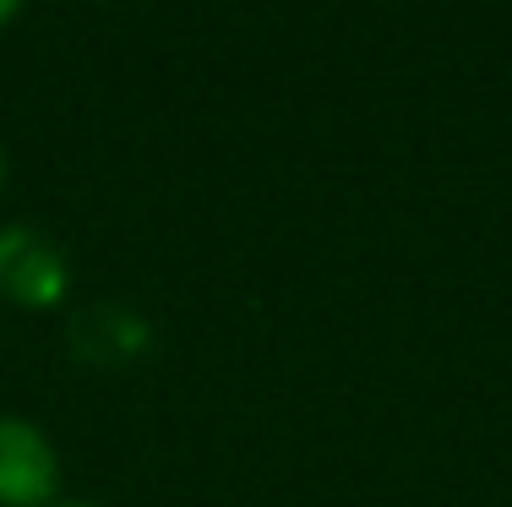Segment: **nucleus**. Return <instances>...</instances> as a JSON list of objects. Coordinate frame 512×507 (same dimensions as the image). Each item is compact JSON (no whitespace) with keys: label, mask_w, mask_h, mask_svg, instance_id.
Here are the masks:
<instances>
[{"label":"nucleus","mask_w":512,"mask_h":507,"mask_svg":"<svg viewBox=\"0 0 512 507\" xmlns=\"http://www.w3.org/2000/svg\"><path fill=\"white\" fill-rule=\"evenodd\" d=\"M55 507H93V502H55Z\"/></svg>","instance_id":"20e7f679"},{"label":"nucleus","mask_w":512,"mask_h":507,"mask_svg":"<svg viewBox=\"0 0 512 507\" xmlns=\"http://www.w3.org/2000/svg\"><path fill=\"white\" fill-rule=\"evenodd\" d=\"M17 6H22V0H0V28H6L11 17H17Z\"/></svg>","instance_id":"7ed1b4c3"},{"label":"nucleus","mask_w":512,"mask_h":507,"mask_svg":"<svg viewBox=\"0 0 512 507\" xmlns=\"http://www.w3.org/2000/svg\"><path fill=\"white\" fill-rule=\"evenodd\" d=\"M0 284H6L17 300H28V306L55 300L60 295V262H55V251L39 246L28 229H11V235L0 240Z\"/></svg>","instance_id":"f03ea898"},{"label":"nucleus","mask_w":512,"mask_h":507,"mask_svg":"<svg viewBox=\"0 0 512 507\" xmlns=\"http://www.w3.org/2000/svg\"><path fill=\"white\" fill-rule=\"evenodd\" d=\"M0 175H6V159H0Z\"/></svg>","instance_id":"39448f33"},{"label":"nucleus","mask_w":512,"mask_h":507,"mask_svg":"<svg viewBox=\"0 0 512 507\" xmlns=\"http://www.w3.org/2000/svg\"><path fill=\"white\" fill-rule=\"evenodd\" d=\"M60 464L39 426L0 420V507H55Z\"/></svg>","instance_id":"f257e3e1"}]
</instances>
